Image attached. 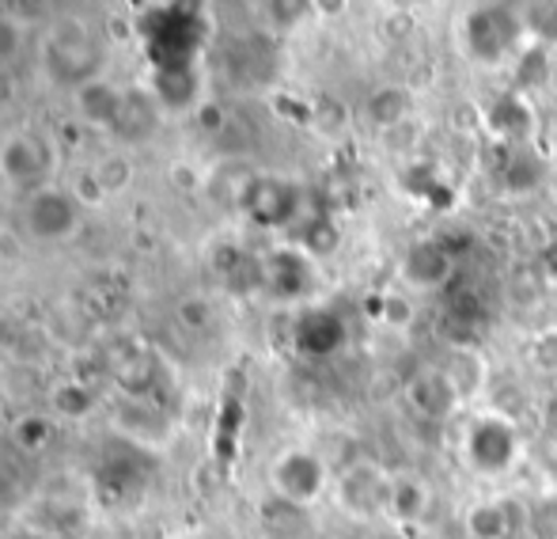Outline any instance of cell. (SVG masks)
<instances>
[{
	"mask_svg": "<svg viewBox=\"0 0 557 539\" xmlns=\"http://www.w3.org/2000/svg\"><path fill=\"white\" fill-rule=\"evenodd\" d=\"M398 273H403V285L418 289V293H429V289H441V285L451 281L455 259L444 252L441 244H433V240H421V244H413L410 252L403 255Z\"/></svg>",
	"mask_w": 557,
	"mask_h": 539,
	"instance_id": "cell-6",
	"label": "cell"
},
{
	"mask_svg": "<svg viewBox=\"0 0 557 539\" xmlns=\"http://www.w3.org/2000/svg\"><path fill=\"white\" fill-rule=\"evenodd\" d=\"M331 487H334V475L315 449L293 444V449H285V452L273 456L270 490L285 505H293V510H311V505H315Z\"/></svg>",
	"mask_w": 557,
	"mask_h": 539,
	"instance_id": "cell-3",
	"label": "cell"
},
{
	"mask_svg": "<svg viewBox=\"0 0 557 539\" xmlns=\"http://www.w3.org/2000/svg\"><path fill=\"white\" fill-rule=\"evenodd\" d=\"M239 201L258 224H270V229L293 217V191L285 183H277V179H250L243 186Z\"/></svg>",
	"mask_w": 557,
	"mask_h": 539,
	"instance_id": "cell-10",
	"label": "cell"
},
{
	"mask_svg": "<svg viewBox=\"0 0 557 539\" xmlns=\"http://www.w3.org/2000/svg\"><path fill=\"white\" fill-rule=\"evenodd\" d=\"M20 229L35 244H69L84 229V198L61 183H46L20 198Z\"/></svg>",
	"mask_w": 557,
	"mask_h": 539,
	"instance_id": "cell-1",
	"label": "cell"
},
{
	"mask_svg": "<svg viewBox=\"0 0 557 539\" xmlns=\"http://www.w3.org/2000/svg\"><path fill=\"white\" fill-rule=\"evenodd\" d=\"M550 198H554V206H557V160H554V171H550Z\"/></svg>",
	"mask_w": 557,
	"mask_h": 539,
	"instance_id": "cell-18",
	"label": "cell"
},
{
	"mask_svg": "<svg viewBox=\"0 0 557 539\" xmlns=\"http://www.w3.org/2000/svg\"><path fill=\"white\" fill-rule=\"evenodd\" d=\"M467 532L474 539H505L512 532V517H508V510L500 502H482L470 510Z\"/></svg>",
	"mask_w": 557,
	"mask_h": 539,
	"instance_id": "cell-13",
	"label": "cell"
},
{
	"mask_svg": "<svg viewBox=\"0 0 557 539\" xmlns=\"http://www.w3.org/2000/svg\"><path fill=\"white\" fill-rule=\"evenodd\" d=\"M433 505L429 487L418 475H391V498H387V513L395 520H421Z\"/></svg>",
	"mask_w": 557,
	"mask_h": 539,
	"instance_id": "cell-11",
	"label": "cell"
},
{
	"mask_svg": "<svg viewBox=\"0 0 557 539\" xmlns=\"http://www.w3.org/2000/svg\"><path fill=\"white\" fill-rule=\"evenodd\" d=\"M334 494L349 517H380L387 513L391 498V475L380 464H349L342 475H334Z\"/></svg>",
	"mask_w": 557,
	"mask_h": 539,
	"instance_id": "cell-4",
	"label": "cell"
},
{
	"mask_svg": "<svg viewBox=\"0 0 557 539\" xmlns=\"http://www.w3.org/2000/svg\"><path fill=\"white\" fill-rule=\"evenodd\" d=\"M265 20L273 23L277 30H296L304 20H311V0H262Z\"/></svg>",
	"mask_w": 557,
	"mask_h": 539,
	"instance_id": "cell-15",
	"label": "cell"
},
{
	"mask_svg": "<svg viewBox=\"0 0 557 539\" xmlns=\"http://www.w3.org/2000/svg\"><path fill=\"white\" fill-rule=\"evenodd\" d=\"M364 119L368 126H375L380 134L406 126L413 119V91L406 84H380V88L368 91L364 99Z\"/></svg>",
	"mask_w": 557,
	"mask_h": 539,
	"instance_id": "cell-9",
	"label": "cell"
},
{
	"mask_svg": "<svg viewBox=\"0 0 557 539\" xmlns=\"http://www.w3.org/2000/svg\"><path fill=\"white\" fill-rule=\"evenodd\" d=\"M58 145L42 130L23 126L0 137V179L15 194H30L46 183H58Z\"/></svg>",
	"mask_w": 557,
	"mask_h": 539,
	"instance_id": "cell-2",
	"label": "cell"
},
{
	"mask_svg": "<svg viewBox=\"0 0 557 539\" xmlns=\"http://www.w3.org/2000/svg\"><path fill=\"white\" fill-rule=\"evenodd\" d=\"M444 372L451 377L455 392L462 395V400H470V395H478L485 388V380H490V365H485L482 354H474V350H455L451 357L444 362Z\"/></svg>",
	"mask_w": 557,
	"mask_h": 539,
	"instance_id": "cell-12",
	"label": "cell"
},
{
	"mask_svg": "<svg viewBox=\"0 0 557 539\" xmlns=\"http://www.w3.org/2000/svg\"><path fill=\"white\" fill-rule=\"evenodd\" d=\"M467 456L482 471H505L516 460V429L500 414H482L467 426Z\"/></svg>",
	"mask_w": 557,
	"mask_h": 539,
	"instance_id": "cell-5",
	"label": "cell"
},
{
	"mask_svg": "<svg viewBox=\"0 0 557 539\" xmlns=\"http://www.w3.org/2000/svg\"><path fill=\"white\" fill-rule=\"evenodd\" d=\"M349 4L352 0H311V12H315V20H342Z\"/></svg>",
	"mask_w": 557,
	"mask_h": 539,
	"instance_id": "cell-16",
	"label": "cell"
},
{
	"mask_svg": "<svg viewBox=\"0 0 557 539\" xmlns=\"http://www.w3.org/2000/svg\"><path fill=\"white\" fill-rule=\"evenodd\" d=\"M168 539H206L201 532H175V536H168Z\"/></svg>",
	"mask_w": 557,
	"mask_h": 539,
	"instance_id": "cell-19",
	"label": "cell"
},
{
	"mask_svg": "<svg viewBox=\"0 0 557 539\" xmlns=\"http://www.w3.org/2000/svg\"><path fill=\"white\" fill-rule=\"evenodd\" d=\"M406 403H410L418 414H425V418H447V414L462 403V395L455 392L444 365H436V369L418 372V377L406 384Z\"/></svg>",
	"mask_w": 557,
	"mask_h": 539,
	"instance_id": "cell-7",
	"label": "cell"
},
{
	"mask_svg": "<svg viewBox=\"0 0 557 539\" xmlns=\"http://www.w3.org/2000/svg\"><path fill=\"white\" fill-rule=\"evenodd\" d=\"M387 323H410V316H413V308L406 301H398V296H387Z\"/></svg>",
	"mask_w": 557,
	"mask_h": 539,
	"instance_id": "cell-17",
	"label": "cell"
},
{
	"mask_svg": "<svg viewBox=\"0 0 557 539\" xmlns=\"http://www.w3.org/2000/svg\"><path fill=\"white\" fill-rule=\"evenodd\" d=\"M550 148H554V156H557V122H554V130H550Z\"/></svg>",
	"mask_w": 557,
	"mask_h": 539,
	"instance_id": "cell-20",
	"label": "cell"
},
{
	"mask_svg": "<svg viewBox=\"0 0 557 539\" xmlns=\"http://www.w3.org/2000/svg\"><path fill=\"white\" fill-rule=\"evenodd\" d=\"M523 357H528L531 372H539V377H557V323L539 327L528 339V346H523Z\"/></svg>",
	"mask_w": 557,
	"mask_h": 539,
	"instance_id": "cell-14",
	"label": "cell"
},
{
	"mask_svg": "<svg viewBox=\"0 0 557 539\" xmlns=\"http://www.w3.org/2000/svg\"><path fill=\"white\" fill-rule=\"evenodd\" d=\"M122 107H125V91L114 88L107 76H96V81L76 88V111H81V119L96 130H111L114 134L117 119H122Z\"/></svg>",
	"mask_w": 557,
	"mask_h": 539,
	"instance_id": "cell-8",
	"label": "cell"
}]
</instances>
